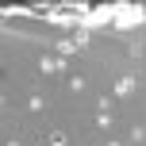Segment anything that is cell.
Instances as JSON below:
<instances>
[{"instance_id": "1", "label": "cell", "mask_w": 146, "mask_h": 146, "mask_svg": "<svg viewBox=\"0 0 146 146\" xmlns=\"http://www.w3.org/2000/svg\"><path fill=\"white\" fill-rule=\"evenodd\" d=\"M135 92H139V77H135V73L115 77V85H111V100H131Z\"/></svg>"}, {"instance_id": "2", "label": "cell", "mask_w": 146, "mask_h": 146, "mask_svg": "<svg viewBox=\"0 0 146 146\" xmlns=\"http://www.w3.org/2000/svg\"><path fill=\"white\" fill-rule=\"evenodd\" d=\"M38 73H42V77L66 73V58H58V54H38Z\"/></svg>"}, {"instance_id": "3", "label": "cell", "mask_w": 146, "mask_h": 146, "mask_svg": "<svg viewBox=\"0 0 146 146\" xmlns=\"http://www.w3.org/2000/svg\"><path fill=\"white\" fill-rule=\"evenodd\" d=\"M111 123H115V115H111V96H100V104H96V127H100V131H111Z\"/></svg>"}, {"instance_id": "4", "label": "cell", "mask_w": 146, "mask_h": 146, "mask_svg": "<svg viewBox=\"0 0 146 146\" xmlns=\"http://www.w3.org/2000/svg\"><path fill=\"white\" fill-rule=\"evenodd\" d=\"M42 111H46V100H42V96H27V115H42Z\"/></svg>"}, {"instance_id": "5", "label": "cell", "mask_w": 146, "mask_h": 146, "mask_svg": "<svg viewBox=\"0 0 146 146\" xmlns=\"http://www.w3.org/2000/svg\"><path fill=\"white\" fill-rule=\"evenodd\" d=\"M54 54H58V58H73V54H77V42H73V38H62V42L54 46Z\"/></svg>"}, {"instance_id": "6", "label": "cell", "mask_w": 146, "mask_h": 146, "mask_svg": "<svg viewBox=\"0 0 146 146\" xmlns=\"http://www.w3.org/2000/svg\"><path fill=\"white\" fill-rule=\"evenodd\" d=\"M66 88H69V92H85V88H88V81L81 77V73H73V77L66 81Z\"/></svg>"}, {"instance_id": "7", "label": "cell", "mask_w": 146, "mask_h": 146, "mask_svg": "<svg viewBox=\"0 0 146 146\" xmlns=\"http://www.w3.org/2000/svg\"><path fill=\"white\" fill-rule=\"evenodd\" d=\"M73 42H77V50H88V42H92V35H88L85 27H81L77 35H73Z\"/></svg>"}, {"instance_id": "8", "label": "cell", "mask_w": 146, "mask_h": 146, "mask_svg": "<svg viewBox=\"0 0 146 146\" xmlns=\"http://www.w3.org/2000/svg\"><path fill=\"white\" fill-rule=\"evenodd\" d=\"M46 142H50V146H69V142H66V131H58V127L46 135Z\"/></svg>"}, {"instance_id": "9", "label": "cell", "mask_w": 146, "mask_h": 146, "mask_svg": "<svg viewBox=\"0 0 146 146\" xmlns=\"http://www.w3.org/2000/svg\"><path fill=\"white\" fill-rule=\"evenodd\" d=\"M146 142V127H131V146H142Z\"/></svg>"}, {"instance_id": "10", "label": "cell", "mask_w": 146, "mask_h": 146, "mask_svg": "<svg viewBox=\"0 0 146 146\" xmlns=\"http://www.w3.org/2000/svg\"><path fill=\"white\" fill-rule=\"evenodd\" d=\"M104 146H127V142H119V139H108V142H104Z\"/></svg>"}, {"instance_id": "11", "label": "cell", "mask_w": 146, "mask_h": 146, "mask_svg": "<svg viewBox=\"0 0 146 146\" xmlns=\"http://www.w3.org/2000/svg\"><path fill=\"white\" fill-rule=\"evenodd\" d=\"M4 146H19V142H15V139H8V142H4Z\"/></svg>"}]
</instances>
